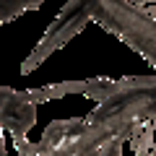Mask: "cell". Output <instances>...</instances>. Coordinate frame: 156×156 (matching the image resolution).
<instances>
[{"label": "cell", "mask_w": 156, "mask_h": 156, "mask_svg": "<svg viewBox=\"0 0 156 156\" xmlns=\"http://www.w3.org/2000/svg\"><path fill=\"white\" fill-rule=\"evenodd\" d=\"M112 86H115V78H89V81H83V96L101 101L109 96Z\"/></svg>", "instance_id": "5"}, {"label": "cell", "mask_w": 156, "mask_h": 156, "mask_svg": "<svg viewBox=\"0 0 156 156\" xmlns=\"http://www.w3.org/2000/svg\"><path fill=\"white\" fill-rule=\"evenodd\" d=\"M39 5H42V0H0V26Z\"/></svg>", "instance_id": "4"}, {"label": "cell", "mask_w": 156, "mask_h": 156, "mask_svg": "<svg viewBox=\"0 0 156 156\" xmlns=\"http://www.w3.org/2000/svg\"><path fill=\"white\" fill-rule=\"evenodd\" d=\"M154 151H156V122H154Z\"/></svg>", "instance_id": "9"}, {"label": "cell", "mask_w": 156, "mask_h": 156, "mask_svg": "<svg viewBox=\"0 0 156 156\" xmlns=\"http://www.w3.org/2000/svg\"><path fill=\"white\" fill-rule=\"evenodd\" d=\"M0 104H3V86H0ZM0 156H8L5 154V138H3V122H0Z\"/></svg>", "instance_id": "6"}, {"label": "cell", "mask_w": 156, "mask_h": 156, "mask_svg": "<svg viewBox=\"0 0 156 156\" xmlns=\"http://www.w3.org/2000/svg\"><path fill=\"white\" fill-rule=\"evenodd\" d=\"M133 5H156V0H128Z\"/></svg>", "instance_id": "7"}, {"label": "cell", "mask_w": 156, "mask_h": 156, "mask_svg": "<svg viewBox=\"0 0 156 156\" xmlns=\"http://www.w3.org/2000/svg\"><path fill=\"white\" fill-rule=\"evenodd\" d=\"M135 156H156L154 148H143V151H135Z\"/></svg>", "instance_id": "8"}, {"label": "cell", "mask_w": 156, "mask_h": 156, "mask_svg": "<svg viewBox=\"0 0 156 156\" xmlns=\"http://www.w3.org/2000/svg\"><path fill=\"white\" fill-rule=\"evenodd\" d=\"M89 18L104 31L122 39L156 70V16L151 5H133L128 0H81Z\"/></svg>", "instance_id": "1"}, {"label": "cell", "mask_w": 156, "mask_h": 156, "mask_svg": "<svg viewBox=\"0 0 156 156\" xmlns=\"http://www.w3.org/2000/svg\"><path fill=\"white\" fill-rule=\"evenodd\" d=\"M0 122L11 135H26L37 122V104L23 96V91L3 86V104H0Z\"/></svg>", "instance_id": "2"}, {"label": "cell", "mask_w": 156, "mask_h": 156, "mask_svg": "<svg viewBox=\"0 0 156 156\" xmlns=\"http://www.w3.org/2000/svg\"><path fill=\"white\" fill-rule=\"evenodd\" d=\"M83 125H86V117H73V120H55V122H50L44 128V133H42V140L37 143L39 156H47L60 140H65L70 133H76Z\"/></svg>", "instance_id": "3"}]
</instances>
